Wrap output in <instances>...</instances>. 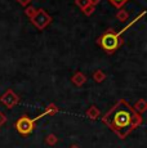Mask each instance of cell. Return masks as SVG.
Segmentation results:
<instances>
[{
    "instance_id": "6da1fadb",
    "label": "cell",
    "mask_w": 147,
    "mask_h": 148,
    "mask_svg": "<svg viewBox=\"0 0 147 148\" xmlns=\"http://www.w3.org/2000/svg\"><path fill=\"white\" fill-rule=\"evenodd\" d=\"M142 122V115L135 112L125 99H119L104 115H102V124L106 125L121 140L131 135L133 130L139 127Z\"/></svg>"
},
{
    "instance_id": "7a4b0ae2",
    "label": "cell",
    "mask_w": 147,
    "mask_h": 148,
    "mask_svg": "<svg viewBox=\"0 0 147 148\" xmlns=\"http://www.w3.org/2000/svg\"><path fill=\"white\" fill-rule=\"evenodd\" d=\"M95 42L100 45L103 52L107 54H114L124 44V40L117 31H115L114 28H109L95 40Z\"/></svg>"
},
{
    "instance_id": "3957f363",
    "label": "cell",
    "mask_w": 147,
    "mask_h": 148,
    "mask_svg": "<svg viewBox=\"0 0 147 148\" xmlns=\"http://www.w3.org/2000/svg\"><path fill=\"white\" fill-rule=\"evenodd\" d=\"M14 127L18 132L19 135L22 136H29L34 133V130L36 129V122L29 117L27 115H23L14 122Z\"/></svg>"
},
{
    "instance_id": "277c9868",
    "label": "cell",
    "mask_w": 147,
    "mask_h": 148,
    "mask_svg": "<svg viewBox=\"0 0 147 148\" xmlns=\"http://www.w3.org/2000/svg\"><path fill=\"white\" fill-rule=\"evenodd\" d=\"M31 23L34 25V27H36L38 30L43 31L44 28H47L52 23V17L49 16V13H47L44 9H36V13L32 18L30 19Z\"/></svg>"
},
{
    "instance_id": "5b68a950",
    "label": "cell",
    "mask_w": 147,
    "mask_h": 148,
    "mask_svg": "<svg viewBox=\"0 0 147 148\" xmlns=\"http://www.w3.org/2000/svg\"><path fill=\"white\" fill-rule=\"evenodd\" d=\"M19 101H21V98L18 94L13 92V89H8L4 94L0 95V103L4 104L8 110H12L13 107H16L19 103Z\"/></svg>"
},
{
    "instance_id": "8992f818",
    "label": "cell",
    "mask_w": 147,
    "mask_h": 148,
    "mask_svg": "<svg viewBox=\"0 0 147 148\" xmlns=\"http://www.w3.org/2000/svg\"><path fill=\"white\" fill-rule=\"evenodd\" d=\"M59 112V108L57 104H54V103H49L47 107H45V110L43 111V112L40 113L39 116H36L35 119H32L34 121H38V120H40L41 117H44V116H54V115H57V113Z\"/></svg>"
},
{
    "instance_id": "52a82bcc",
    "label": "cell",
    "mask_w": 147,
    "mask_h": 148,
    "mask_svg": "<svg viewBox=\"0 0 147 148\" xmlns=\"http://www.w3.org/2000/svg\"><path fill=\"white\" fill-rule=\"evenodd\" d=\"M71 82L75 86H83L84 84L87 82V76L84 75L83 72H80V71H78V72H75L72 75V77H71Z\"/></svg>"
},
{
    "instance_id": "ba28073f",
    "label": "cell",
    "mask_w": 147,
    "mask_h": 148,
    "mask_svg": "<svg viewBox=\"0 0 147 148\" xmlns=\"http://www.w3.org/2000/svg\"><path fill=\"white\" fill-rule=\"evenodd\" d=\"M85 116L92 121H95L101 116V110L97 106H90L88 110L85 111Z\"/></svg>"
},
{
    "instance_id": "9c48e42d",
    "label": "cell",
    "mask_w": 147,
    "mask_h": 148,
    "mask_svg": "<svg viewBox=\"0 0 147 148\" xmlns=\"http://www.w3.org/2000/svg\"><path fill=\"white\" fill-rule=\"evenodd\" d=\"M133 110H134L137 113L142 115V113H145L147 111V102L145 99H138V101L135 102V104L133 106Z\"/></svg>"
},
{
    "instance_id": "30bf717a",
    "label": "cell",
    "mask_w": 147,
    "mask_h": 148,
    "mask_svg": "<svg viewBox=\"0 0 147 148\" xmlns=\"http://www.w3.org/2000/svg\"><path fill=\"white\" fill-rule=\"evenodd\" d=\"M93 80H94V82H98V84L103 82L106 80V73L102 70H97L95 72H93Z\"/></svg>"
},
{
    "instance_id": "8fae6325",
    "label": "cell",
    "mask_w": 147,
    "mask_h": 148,
    "mask_svg": "<svg viewBox=\"0 0 147 148\" xmlns=\"http://www.w3.org/2000/svg\"><path fill=\"white\" fill-rule=\"evenodd\" d=\"M45 143H47L48 146H50V147H54L56 144L58 143V138H57V135L53 134V133L48 134L47 136H45Z\"/></svg>"
},
{
    "instance_id": "7c38bea8",
    "label": "cell",
    "mask_w": 147,
    "mask_h": 148,
    "mask_svg": "<svg viewBox=\"0 0 147 148\" xmlns=\"http://www.w3.org/2000/svg\"><path fill=\"white\" fill-rule=\"evenodd\" d=\"M116 18L120 22H126L129 19V12H126L125 9H119V12L116 13Z\"/></svg>"
},
{
    "instance_id": "4fadbf2b",
    "label": "cell",
    "mask_w": 147,
    "mask_h": 148,
    "mask_svg": "<svg viewBox=\"0 0 147 148\" xmlns=\"http://www.w3.org/2000/svg\"><path fill=\"white\" fill-rule=\"evenodd\" d=\"M109 1L111 3L115 8H117V9H123V7L129 1V0H109Z\"/></svg>"
},
{
    "instance_id": "5bb4252c",
    "label": "cell",
    "mask_w": 147,
    "mask_h": 148,
    "mask_svg": "<svg viewBox=\"0 0 147 148\" xmlns=\"http://www.w3.org/2000/svg\"><path fill=\"white\" fill-rule=\"evenodd\" d=\"M143 14H145V12H142V13H141V14H139V16H138V17H137V18H134V19H133V21H132V22H131V23H129V25H128V26H126V27H124V28H123V30H121V31H119V34H120V35H121V34H123V32H125V31H126V30H128V28H131V27L133 26V25H134V23H135V22H137V21H139V19H141V17H142V16H143Z\"/></svg>"
},
{
    "instance_id": "9a60e30c",
    "label": "cell",
    "mask_w": 147,
    "mask_h": 148,
    "mask_svg": "<svg viewBox=\"0 0 147 148\" xmlns=\"http://www.w3.org/2000/svg\"><path fill=\"white\" fill-rule=\"evenodd\" d=\"M94 10H95V7H93V5H90V4H89L88 7L83 8V9H81V12L85 14L87 17H89V16H92V14L94 13Z\"/></svg>"
},
{
    "instance_id": "2e32d148",
    "label": "cell",
    "mask_w": 147,
    "mask_h": 148,
    "mask_svg": "<svg viewBox=\"0 0 147 148\" xmlns=\"http://www.w3.org/2000/svg\"><path fill=\"white\" fill-rule=\"evenodd\" d=\"M35 13H36V8L35 7H26V9H25V14H26L30 19L35 16Z\"/></svg>"
},
{
    "instance_id": "e0dca14e",
    "label": "cell",
    "mask_w": 147,
    "mask_h": 148,
    "mask_svg": "<svg viewBox=\"0 0 147 148\" xmlns=\"http://www.w3.org/2000/svg\"><path fill=\"white\" fill-rule=\"evenodd\" d=\"M75 4H76V7L83 9V8H85L89 5V0H75Z\"/></svg>"
},
{
    "instance_id": "ac0fdd59",
    "label": "cell",
    "mask_w": 147,
    "mask_h": 148,
    "mask_svg": "<svg viewBox=\"0 0 147 148\" xmlns=\"http://www.w3.org/2000/svg\"><path fill=\"white\" fill-rule=\"evenodd\" d=\"M7 115H5L4 112H1V111H0V127L3 126V125H5V122H7Z\"/></svg>"
},
{
    "instance_id": "d6986e66",
    "label": "cell",
    "mask_w": 147,
    "mask_h": 148,
    "mask_svg": "<svg viewBox=\"0 0 147 148\" xmlns=\"http://www.w3.org/2000/svg\"><path fill=\"white\" fill-rule=\"evenodd\" d=\"M31 1H32V0H17V3H18L19 5H22V7H27Z\"/></svg>"
},
{
    "instance_id": "ffe728a7",
    "label": "cell",
    "mask_w": 147,
    "mask_h": 148,
    "mask_svg": "<svg viewBox=\"0 0 147 148\" xmlns=\"http://www.w3.org/2000/svg\"><path fill=\"white\" fill-rule=\"evenodd\" d=\"M100 1H101V0H89V4L93 5V7H95V5L100 4Z\"/></svg>"
},
{
    "instance_id": "44dd1931",
    "label": "cell",
    "mask_w": 147,
    "mask_h": 148,
    "mask_svg": "<svg viewBox=\"0 0 147 148\" xmlns=\"http://www.w3.org/2000/svg\"><path fill=\"white\" fill-rule=\"evenodd\" d=\"M69 148H80V147H79V146H76V144H72V146H70Z\"/></svg>"
}]
</instances>
